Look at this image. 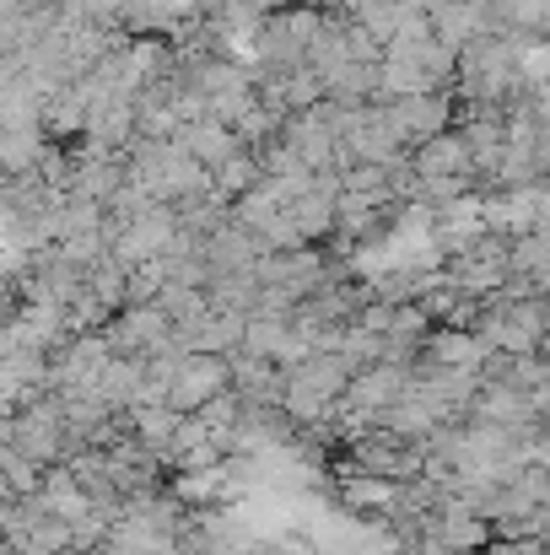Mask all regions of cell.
<instances>
[{"instance_id": "7a4b0ae2", "label": "cell", "mask_w": 550, "mask_h": 555, "mask_svg": "<svg viewBox=\"0 0 550 555\" xmlns=\"http://www.w3.org/2000/svg\"><path fill=\"white\" fill-rule=\"evenodd\" d=\"M388 119H394V130L405 135V146H421V141L453 130V87H443V92H415V98H394V103H388Z\"/></svg>"}, {"instance_id": "5b68a950", "label": "cell", "mask_w": 550, "mask_h": 555, "mask_svg": "<svg viewBox=\"0 0 550 555\" xmlns=\"http://www.w3.org/2000/svg\"><path fill=\"white\" fill-rule=\"evenodd\" d=\"M524 453H529V464H540V469H550V421H540L529 437H524Z\"/></svg>"}, {"instance_id": "3957f363", "label": "cell", "mask_w": 550, "mask_h": 555, "mask_svg": "<svg viewBox=\"0 0 550 555\" xmlns=\"http://www.w3.org/2000/svg\"><path fill=\"white\" fill-rule=\"evenodd\" d=\"M410 173L415 179H481L475 152H470V141H464L459 125L443 130V135H432V141H421V146H410Z\"/></svg>"}, {"instance_id": "6da1fadb", "label": "cell", "mask_w": 550, "mask_h": 555, "mask_svg": "<svg viewBox=\"0 0 550 555\" xmlns=\"http://www.w3.org/2000/svg\"><path fill=\"white\" fill-rule=\"evenodd\" d=\"M227 388H232V357H210V351H183L168 404H174V410H183V415H194V410H205V404H210L216 393H227Z\"/></svg>"}, {"instance_id": "277c9868", "label": "cell", "mask_w": 550, "mask_h": 555, "mask_svg": "<svg viewBox=\"0 0 550 555\" xmlns=\"http://www.w3.org/2000/svg\"><path fill=\"white\" fill-rule=\"evenodd\" d=\"M179 146L194 157V163H205L210 173L221 168V163H232L238 152H243V135L227 125V119H216V114H205V119H189L179 130Z\"/></svg>"}]
</instances>
